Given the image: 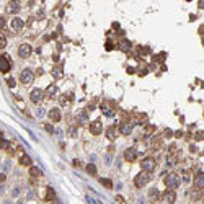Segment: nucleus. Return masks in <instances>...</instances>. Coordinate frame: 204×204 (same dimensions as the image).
<instances>
[{
  "instance_id": "obj_1",
  "label": "nucleus",
  "mask_w": 204,
  "mask_h": 204,
  "mask_svg": "<svg viewBox=\"0 0 204 204\" xmlns=\"http://www.w3.org/2000/svg\"><path fill=\"white\" fill-rule=\"evenodd\" d=\"M163 183L168 190H176V188L181 185V176L178 173H168V175L163 178Z\"/></svg>"
},
{
  "instance_id": "obj_2",
  "label": "nucleus",
  "mask_w": 204,
  "mask_h": 204,
  "mask_svg": "<svg viewBox=\"0 0 204 204\" xmlns=\"http://www.w3.org/2000/svg\"><path fill=\"white\" fill-rule=\"evenodd\" d=\"M150 180H152L150 173L141 172V173L136 175V178H134V186H136V188H144L147 183H150Z\"/></svg>"
},
{
  "instance_id": "obj_3",
  "label": "nucleus",
  "mask_w": 204,
  "mask_h": 204,
  "mask_svg": "<svg viewBox=\"0 0 204 204\" xmlns=\"http://www.w3.org/2000/svg\"><path fill=\"white\" fill-rule=\"evenodd\" d=\"M155 167H157V162H155L154 157H145L141 160V168L142 172H147V173H152L155 170Z\"/></svg>"
},
{
  "instance_id": "obj_4",
  "label": "nucleus",
  "mask_w": 204,
  "mask_h": 204,
  "mask_svg": "<svg viewBox=\"0 0 204 204\" xmlns=\"http://www.w3.org/2000/svg\"><path fill=\"white\" fill-rule=\"evenodd\" d=\"M10 70H11V60H10V57H8L7 54L0 56V72H2V74H8Z\"/></svg>"
},
{
  "instance_id": "obj_5",
  "label": "nucleus",
  "mask_w": 204,
  "mask_h": 204,
  "mask_svg": "<svg viewBox=\"0 0 204 204\" xmlns=\"http://www.w3.org/2000/svg\"><path fill=\"white\" fill-rule=\"evenodd\" d=\"M33 78H34V74H33L31 69H23V70H21V74H20V82H21L23 85L31 83Z\"/></svg>"
},
{
  "instance_id": "obj_6",
  "label": "nucleus",
  "mask_w": 204,
  "mask_h": 204,
  "mask_svg": "<svg viewBox=\"0 0 204 204\" xmlns=\"http://www.w3.org/2000/svg\"><path fill=\"white\" fill-rule=\"evenodd\" d=\"M42 98H44V92H42L41 88H33L31 93H29V100H31V103H41Z\"/></svg>"
},
{
  "instance_id": "obj_7",
  "label": "nucleus",
  "mask_w": 204,
  "mask_h": 204,
  "mask_svg": "<svg viewBox=\"0 0 204 204\" xmlns=\"http://www.w3.org/2000/svg\"><path fill=\"white\" fill-rule=\"evenodd\" d=\"M124 160H126V162H136V160H137V149L127 147L126 150H124Z\"/></svg>"
},
{
  "instance_id": "obj_8",
  "label": "nucleus",
  "mask_w": 204,
  "mask_h": 204,
  "mask_svg": "<svg viewBox=\"0 0 204 204\" xmlns=\"http://www.w3.org/2000/svg\"><path fill=\"white\" fill-rule=\"evenodd\" d=\"M132 127H134V123H131V121H121L119 124V134H123V136H129L131 132H132Z\"/></svg>"
},
{
  "instance_id": "obj_9",
  "label": "nucleus",
  "mask_w": 204,
  "mask_h": 204,
  "mask_svg": "<svg viewBox=\"0 0 204 204\" xmlns=\"http://www.w3.org/2000/svg\"><path fill=\"white\" fill-rule=\"evenodd\" d=\"M33 52V47L29 46V44H21L20 47H18V56L21 57V59H28L29 56H31Z\"/></svg>"
},
{
  "instance_id": "obj_10",
  "label": "nucleus",
  "mask_w": 204,
  "mask_h": 204,
  "mask_svg": "<svg viewBox=\"0 0 204 204\" xmlns=\"http://www.w3.org/2000/svg\"><path fill=\"white\" fill-rule=\"evenodd\" d=\"M90 132L93 134V136H100V134L103 132V124L100 119H95L90 123Z\"/></svg>"
},
{
  "instance_id": "obj_11",
  "label": "nucleus",
  "mask_w": 204,
  "mask_h": 204,
  "mask_svg": "<svg viewBox=\"0 0 204 204\" xmlns=\"http://www.w3.org/2000/svg\"><path fill=\"white\" fill-rule=\"evenodd\" d=\"M47 116H49V119L52 121V123H59V121L62 119V113H60L59 108H52V109H49Z\"/></svg>"
},
{
  "instance_id": "obj_12",
  "label": "nucleus",
  "mask_w": 204,
  "mask_h": 204,
  "mask_svg": "<svg viewBox=\"0 0 204 204\" xmlns=\"http://www.w3.org/2000/svg\"><path fill=\"white\" fill-rule=\"evenodd\" d=\"M163 196V199H165V203H168V204H173L176 201V193H175V190H167L165 193L162 194Z\"/></svg>"
},
{
  "instance_id": "obj_13",
  "label": "nucleus",
  "mask_w": 204,
  "mask_h": 204,
  "mask_svg": "<svg viewBox=\"0 0 204 204\" xmlns=\"http://www.w3.org/2000/svg\"><path fill=\"white\" fill-rule=\"evenodd\" d=\"M23 28H25V21L21 20V18L15 17L13 20H11V29H13V31H21Z\"/></svg>"
},
{
  "instance_id": "obj_14",
  "label": "nucleus",
  "mask_w": 204,
  "mask_h": 204,
  "mask_svg": "<svg viewBox=\"0 0 204 204\" xmlns=\"http://www.w3.org/2000/svg\"><path fill=\"white\" fill-rule=\"evenodd\" d=\"M100 109H101L103 114H105V116H108V118H111L113 114H114V108H113V105H109L108 101L103 103V105L100 106Z\"/></svg>"
},
{
  "instance_id": "obj_15",
  "label": "nucleus",
  "mask_w": 204,
  "mask_h": 204,
  "mask_svg": "<svg viewBox=\"0 0 204 204\" xmlns=\"http://www.w3.org/2000/svg\"><path fill=\"white\" fill-rule=\"evenodd\" d=\"M194 186L198 190H203L204 188V173L203 172H198L196 176H194Z\"/></svg>"
},
{
  "instance_id": "obj_16",
  "label": "nucleus",
  "mask_w": 204,
  "mask_h": 204,
  "mask_svg": "<svg viewBox=\"0 0 204 204\" xmlns=\"http://www.w3.org/2000/svg\"><path fill=\"white\" fill-rule=\"evenodd\" d=\"M118 134H119V131H118L116 126H109L108 129H106V137H108L109 141H114V139L118 137Z\"/></svg>"
},
{
  "instance_id": "obj_17",
  "label": "nucleus",
  "mask_w": 204,
  "mask_h": 204,
  "mask_svg": "<svg viewBox=\"0 0 204 204\" xmlns=\"http://www.w3.org/2000/svg\"><path fill=\"white\" fill-rule=\"evenodd\" d=\"M131 47H132V42H131L129 39H121V42H119V49L123 51V52H129Z\"/></svg>"
},
{
  "instance_id": "obj_18",
  "label": "nucleus",
  "mask_w": 204,
  "mask_h": 204,
  "mask_svg": "<svg viewBox=\"0 0 204 204\" xmlns=\"http://www.w3.org/2000/svg\"><path fill=\"white\" fill-rule=\"evenodd\" d=\"M18 10H20V4H18V2L11 0V2H8V4H7V11H8V13H17Z\"/></svg>"
},
{
  "instance_id": "obj_19",
  "label": "nucleus",
  "mask_w": 204,
  "mask_h": 204,
  "mask_svg": "<svg viewBox=\"0 0 204 204\" xmlns=\"http://www.w3.org/2000/svg\"><path fill=\"white\" fill-rule=\"evenodd\" d=\"M54 199H56V191H54V188L47 186L46 194H44V201H54Z\"/></svg>"
},
{
  "instance_id": "obj_20",
  "label": "nucleus",
  "mask_w": 204,
  "mask_h": 204,
  "mask_svg": "<svg viewBox=\"0 0 204 204\" xmlns=\"http://www.w3.org/2000/svg\"><path fill=\"white\" fill-rule=\"evenodd\" d=\"M18 162H20V165H23V167H31V157H29V155H26V154H23L20 157V160H18Z\"/></svg>"
},
{
  "instance_id": "obj_21",
  "label": "nucleus",
  "mask_w": 204,
  "mask_h": 204,
  "mask_svg": "<svg viewBox=\"0 0 204 204\" xmlns=\"http://www.w3.org/2000/svg\"><path fill=\"white\" fill-rule=\"evenodd\" d=\"M147 196H149V201H152V203H154V201H157L158 198H160V193H158V190H157V188H152V190L149 191V194H147Z\"/></svg>"
},
{
  "instance_id": "obj_22",
  "label": "nucleus",
  "mask_w": 204,
  "mask_h": 204,
  "mask_svg": "<svg viewBox=\"0 0 204 204\" xmlns=\"http://www.w3.org/2000/svg\"><path fill=\"white\" fill-rule=\"evenodd\" d=\"M85 170H87L88 175H92V176L96 175V165H95V163H88V165L85 167Z\"/></svg>"
},
{
  "instance_id": "obj_23",
  "label": "nucleus",
  "mask_w": 204,
  "mask_h": 204,
  "mask_svg": "<svg viewBox=\"0 0 204 204\" xmlns=\"http://www.w3.org/2000/svg\"><path fill=\"white\" fill-rule=\"evenodd\" d=\"M29 175L34 176V178H39V176L42 175V172L38 168V167H29Z\"/></svg>"
},
{
  "instance_id": "obj_24",
  "label": "nucleus",
  "mask_w": 204,
  "mask_h": 204,
  "mask_svg": "<svg viewBox=\"0 0 204 204\" xmlns=\"http://www.w3.org/2000/svg\"><path fill=\"white\" fill-rule=\"evenodd\" d=\"M100 183H101L105 188H108V190H111V188H113V181L109 178H100Z\"/></svg>"
},
{
  "instance_id": "obj_25",
  "label": "nucleus",
  "mask_w": 204,
  "mask_h": 204,
  "mask_svg": "<svg viewBox=\"0 0 204 204\" xmlns=\"http://www.w3.org/2000/svg\"><path fill=\"white\" fill-rule=\"evenodd\" d=\"M87 119H88V113H87V111H82V113H78L77 121H78V123H80V124H83Z\"/></svg>"
},
{
  "instance_id": "obj_26",
  "label": "nucleus",
  "mask_w": 204,
  "mask_h": 204,
  "mask_svg": "<svg viewBox=\"0 0 204 204\" xmlns=\"http://www.w3.org/2000/svg\"><path fill=\"white\" fill-rule=\"evenodd\" d=\"M0 149H2V150H8V149H10V142H8L7 139L0 137Z\"/></svg>"
},
{
  "instance_id": "obj_27",
  "label": "nucleus",
  "mask_w": 204,
  "mask_h": 204,
  "mask_svg": "<svg viewBox=\"0 0 204 204\" xmlns=\"http://www.w3.org/2000/svg\"><path fill=\"white\" fill-rule=\"evenodd\" d=\"M52 75H54L56 78H60V77H62V67H60V65H56V67H54Z\"/></svg>"
},
{
  "instance_id": "obj_28",
  "label": "nucleus",
  "mask_w": 204,
  "mask_h": 204,
  "mask_svg": "<svg viewBox=\"0 0 204 204\" xmlns=\"http://www.w3.org/2000/svg\"><path fill=\"white\" fill-rule=\"evenodd\" d=\"M57 92V87H56V85H49V87H47V90H46V95H49V96H52L54 95V93H56Z\"/></svg>"
},
{
  "instance_id": "obj_29",
  "label": "nucleus",
  "mask_w": 204,
  "mask_h": 204,
  "mask_svg": "<svg viewBox=\"0 0 204 204\" xmlns=\"http://www.w3.org/2000/svg\"><path fill=\"white\" fill-rule=\"evenodd\" d=\"M5 46H7V38H5V34L0 33V49H5Z\"/></svg>"
},
{
  "instance_id": "obj_30",
  "label": "nucleus",
  "mask_w": 204,
  "mask_h": 204,
  "mask_svg": "<svg viewBox=\"0 0 204 204\" xmlns=\"http://www.w3.org/2000/svg\"><path fill=\"white\" fill-rule=\"evenodd\" d=\"M7 85H8V87H10V88H13L15 85H17V82H15V78H13V77H8V78H7Z\"/></svg>"
},
{
  "instance_id": "obj_31",
  "label": "nucleus",
  "mask_w": 204,
  "mask_h": 204,
  "mask_svg": "<svg viewBox=\"0 0 204 204\" xmlns=\"http://www.w3.org/2000/svg\"><path fill=\"white\" fill-rule=\"evenodd\" d=\"M105 49H106V51H113V49H114V44H113L111 41H106V44H105Z\"/></svg>"
},
{
  "instance_id": "obj_32",
  "label": "nucleus",
  "mask_w": 204,
  "mask_h": 204,
  "mask_svg": "<svg viewBox=\"0 0 204 204\" xmlns=\"http://www.w3.org/2000/svg\"><path fill=\"white\" fill-rule=\"evenodd\" d=\"M139 51H141L142 56H147V54H150V49H149V47H139Z\"/></svg>"
},
{
  "instance_id": "obj_33",
  "label": "nucleus",
  "mask_w": 204,
  "mask_h": 204,
  "mask_svg": "<svg viewBox=\"0 0 204 204\" xmlns=\"http://www.w3.org/2000/svg\"><path fill=\"white\" fill-rule=\"evenodd\" d=\"M44 129H46V131H47V132H49V134H52V132H54V127L51 126V124H47V123L44 124Z\"/></svg>"
},
{
  "instance_id": "obj_34",
  "label": "nucleus",
  "mask_w": 204,
  "mask_h": 204,
  "mask_svg": "<svg viewBox=\"0 0 204 204\" xmlns=\"http://www.w3.org/2000/svg\"><path fill=\"white\" fill-rule=\"evenodd\" d=\"M145 119H147V116H145V114H141V116H137V123H145Z\"/></svg>"
},
{
  "instance_id": "obj_35",
  "label": "nucleus",
  "mask_w": 204,
  "mask_h": 204,
  "mask_svg": "<svg viewBox=\"0 0 204 204\" xmlns=\"http://www.w3.org/2000/svg\"><path fill=\"white\" fill-rule=\"evenodd\" d=\"M5 28V18L4 17H0V29Z\"/></svg>"
},
{
  "instance_id": "obj_36",
  "label": "nucleus",
  "mask_w": 204,
  "mask_h": 204,
  "mask_svg": "<svg viewBox=\"0 0 204 204\" xmlns=\"http://www.w3.org/2000/svg\"><path fill=\"white\" fill-rule=\"evenodd\" d=\"M69 136H72V137H75V136H77V132H75V129H70V131H69Z\"/></svg>"
},
{
  "instance_id": "obj_37",
  "label": "nucleus",
  "mask_w": 204,
  "mask_h": 204,
  "mask_svg": "<svg viewBox=\"0 0 204 204\" xmlns=\"http://www.w3.org/2000/svg\"><path fill=\"white\" fill-rule=\"evenodd\" d=\"M201 134H203V132H196V141H201V139H203V136H201Z\"/></svg>"
},
{
  "instance_id": "obj_38",
  "label": "nucleus",
  "mask_w": 204,
  "mask_h": 204,
  "mask_svg": "<svg viewBox=\"0 0 204 204\" xmlns=\"http://www.w3.org/2000/svg\"><path fill=\"white\" fill-rule=\"evenodd\" d=\"M51 203H52V204H62V201H60V199H57V198H56V199H54V201H51Z\"/></svg>"
},
{
  "instance_id": "obj_39",
  "label": "nucleus",
  "mask_w": 204,
  "mask_h": 204,
  "mask_svg": "<svg viewBox=\"0 0 204 204\" xmlns=\"http://www.w3.org/2000/svg\"><path fill=\"white\" fill-rule=\"evenodd\" d=\"M170 136H172V131L167 129V131H165V137H170Z\"/></svg>"
},
{
  "instance_id": "obj_40",
  "label": "nucleus",
  "mask_w": 204,
  "mask_h": 204,
  "mask_svg": "<svg viewBox=\"0 0 204 204\" xmlns=\"http://www.w3.org/2000/svg\"><path fill=\"white\" fill-rule=\"evenodd\" d=\"M175 136H176V137H181V136H183V132H181V131H176Z\"/></svg>"
},
{
  "instance_id": "obj_41",
  "label": "nucleus",
  "mask_w": 204,
  "mask_h": 204,
  "mask_svg": "<svg viewBox=\"0 0 204 204\" xmlns=\"http://www.w3.org/2000/svg\"><path fill=\"white\" fill-rule=\"evenodd\" d=\"M5 180H7V176H5V175H0V181H5Z\"/></svg>"
},
{
  "instance_id": "obj_42",
  "label": "nucleus",
  "mask_w": 204,
  "mask_h": 204,
  "mask_svg": "<svg viewBox=\"0 0 204 204\" xmlns=\"http://www.w3.org/2000/svg\"><path fill=\"white\" fill-rule=\"evenodd\" d=\"M0 134H2V132H0Z\"/></svg>"
}]
</instances>
